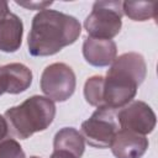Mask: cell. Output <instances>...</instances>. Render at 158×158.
<instances>
[{
  "label": "cell",
  "mask_w": 158,
  "mask_h": 158,
  "mask_svg": "<svg viewBox=\"0 0 158 158\" xmlns=\"http://www.w3.org/2000/svg\"><path fill=\"white\" fill-rule=\"evenodd\" d=\"M120 130L132 131L139 135H148L156 127V114L152 107L141 100H132L121 107L116 114Z\"/></svg>",
  "instance_id": "obj_7"
},
{
  "label": "cell",
  "mask_w": 158,
  "mask_h": 158,
  "mask_svg": "<svg viewBox=\"0 0 158 158\" xmlns=\"http://www.w3.org/2000/svg\"><path fill=\"white\" fill-rule=\"evenodd\" d=\"M122 14L132 21H147L157 17L156 1H122Z\"/></svg>",
  "instance_id": "obj_13"
},
{
  "label": "cell",
  "mask_w": 158,
  "mask_h": 158,
  "mask_svg": "<svg viewBox=\"0 0 158 158\" xmlns=\"http://www.w3.org/2000/svg\"><path fill=\"white\" fill-rule=\"evenodd\" d=\"M30 158H40V157H36V156H32V157H30Z\"/></svg>",
  "instance_id": "obj_20"
},
{
  "label": "cell",
  "mask_w": 158,
  "mask_h": 158,
  "mask_svg": "<svg viewBox=\"0 0 158 158\" xmlns=\"http://www.w3.org/2000/svg\"><path fill=\"white\" fill-rule=\"evenodd\" d=\"M83 56L94 67H107L117 56V47L112 40L86 37L83 43Z\"/></svg>",
  "instance_id": "obj_10"
},
{
  "label": "cell",
  "mask_w": 158,
  "mask_h": 158,
  "mask_svg": "<svg viewBox=\"0 0 158 158\" xmlns=\"http://www.w3.org/2000/svg\"><path fill=\"white\" fill-rule=\"evenodd\" d=\"M53 148L54 151H68L80 158L85 151V139L74 127H63L54 136Z\"/></svg>",
  "instance_id": "obj_12"
},
{
  "label": "cell",
  "mask_w": 158,
  "mask_h": 158,
  "mask_svg": "<svg viewBox=\"0 0 158 158\" xmlns=\"http://www.w3.org/2000/svg\"><path fill=\"white\" fill-rule=\"evenodd\" d=\"M54 116V101L41 95H33L22 104L7 109L4 115L9 130L20 139H26L33 133L48 128Z\"/></svg>",
  "instance_id": "obj_3"
},
{
  "label": "cell",
  "mask_w": 158,
  "mask_h": 158,
  "mask_svg": "<svg viewBox=\"0 0 158 158\" xmlns=\"http://www.w3.org/2000/svg\"><path fill=\"white\" fill-rule=\"evenodd\" d=\"M16 4L20 5V6H23L26 9H30V10H44L46 6H49L53 2L52 1H42V2H36V1H30V2L16 1Z\"/></svg>",
  "instance_id": "obj_16"
},
{
  "label": "cell",
  "mask_w": 158,
  "mask_h": 158,
  "mask_svg": "<svg viewBox=\"0 0 158 158\" xmlns=\"http://www.w3.org/2000/svg\"><path fill=\"white\" fill-rule=\"evenodd\" d=\"M9 14H10V10H9L7 1H0V21L5 19Z\"/></svg>",
  "instance_id": "obj_19"
},
{
  "label": "cell",
  "mask_w": 158,
  "mask_h": 158,
  "mask_svg": "<svg viewBox=\"0 0 158 158\" xmlns=\"http://www.w3.org/2000/svg\"><path fill=\"white\" fill-rule=\"evenodd\" d=\"M122 1H96L84 21V27L93 38L112 40L122 26Z\"/></svg>",
  "instance_id": "obj_4"
},
{
  "label": "cell",
  "mask_w": 158,
  "mask_h": 158,
  "mask_svg": "<svg viewBox=\"0 0 158 158\" xmlns=\"http://www.w3.org/2000/svg\"><path fill=\"white\" fill-rule=\"evenodd\" d=\"M148 146L149 142L146 136L127 130H118L110 148L116 158H142Z\"/></svg>",
  "instance_id": "obj_8"
},
{
  "label": "cell",
  "mask_w": 158,
  "mask_h": 158,
  "mask_svg": "<svg viewBox=\"0 0 158 158\" xmlns=\"http://www.w3.org/2000/svg\"><path fill=\"white\" fill-rule=\"evenodd\" d=\"M23 23L22 20L14 12H10L0 21V51L14 53L22 44Z\"/></svg>",
  "instance_id": "obj_11"
},
{
  "label": "cell",
  "mask_w": 158,
  "mask_h": 158,
  "mask_svg": "<svg viewBox=\"0 0 158 158\" xmlns=\"http://www.w3.org/2000/svg\"><path fill=\"white\" fill-rule=\"evenodd\" d=\"M9 133V125H7V121L6 118L0 115V141H2L4 138H6Z\"/></svg>",
  "instance_id": "obj_17"
},
{
  "label": "cell",
  "mask_w": 158,
  "mask_h": 158,
  "mask_svg": "<svg viewBox=\"0 0 158 158\" xmlns=\"http://www.w3.org/2000/svg\"><path fill=\"white\" fill-rule=\"evenodd\" d=\"M40 85L46 98L52 101L63 102L74 94L77 78L73 69L68 64L53 63L43 69Z\"/></svg>",
  "instance_id": "obj_6"
},
{
  "label": "cell",
  "mask_w": 158,
  "mask_h": 158,
  "mask_svg": "<svg viewBox=\"0 0 158 158\" xmlns=\"http://www.w3.org/2000/svg\"><path fill=\"white\" fill-rule=\"evenodd\" d=\"M102 85L104 77H90L84 84V98L88 104L95 107H102Z\"/></svg>",
  "instance_id": "obj_14"
},
{
  "label": "cell",
  "mask_w": 158,
  "mask_h": 158,
  "mask_svg": "<svg viewBox=\"0 0 158 158\" xmlns=\"http://www.w3.org/2000/svg\"><path fill=\"white\" fill-rule=\"evenodd\" d=\"M147 75V64L142 54L123 53L111 63L102 85V107L121 109L131 102L138 86Z\"/></svg>",
  "instance_id": "obj_2"
},
{
  "label": "cell",
  "mask_w": 158,
  "mask_h": 158,
  "mask_svg": "<svg viewBox=\"0 0 158 158\" xmlns=\"http://www.w3.org/2000/svg\"><path fill=\"white\" fill-rule=\"evenodd\" d=\"M32 72L22 63H10L0 67V96L5 93L20 94L30 88Z\"/></svg>",
  "instance_id": "obj_9"
},
{
  "label": "cell",
  "mask_w": 158,
  "mask_h": 158,
  "mask_svg": "<svg viewBox=\"0 0 158 158\" xmlns=\"http://www.w3.org/2000/svg\"><path fill=\"white\" fill-rule=\"evenodd\" d=\"M51 158H78V157H75L73 153L68 151H53Z\"/></svg>",
  "instance_id": "obj_18"
},
{
  "label": "cell",
  "mask_w": 158,
  "mask_h": 158,
  "mask_svg": "<svg viewBox=\"0 0 158 158\" xmlns=\"http://www.w3.org/2000/svg\"><path fill=\"white\" fill-rule=\"evenodd\" d=\"M81 33L80 22L70 15L44 9L32 19L27 36L28 53L33 57H48L73 44Z\"/></svg>",
  "instance_id": "obj_1"
},
{
  "label": "cell",
  "mask_w": 158,
  "mask_h": 158,
  "mask_svg": "<svg viewBox=\"0 0 158 158\" xmlns=\"http://www.w3.org/2000/svg\"><path fill=\"white\" fill-rule=\"evenodd\" d=\"M0 158H26L20 143L14 138L0 141Z\"/></svg>",
  "instance_id": "obj_15"
},
{
  "label": "cell",
  "mask_w": 158,
  "mask_h": 158,
  "mask_svg": "<svg viewBox=\"0 0 158 158\" xmlns=\"http://www.w3.org/2000/svg\"><path fill=\"white\" fill-rule=\"evenodd\" d=\"M120 130L116 112L109 107H98L93 115L81 123V135L86 143L95 148L110 147Z\"/></svg>",
  "instance_id": "obj_5"
}]
</instances>
